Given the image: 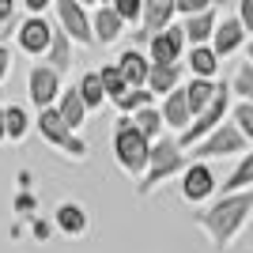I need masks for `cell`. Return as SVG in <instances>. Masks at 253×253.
Here are the masks:
<instances>
[{"label": "cell", "mask_w": 253, "mask_h": 253, "mask_svg": "<svg viewBox=\"0 0 253 253\" xmlns=\"http://www.w3.org/2000/svg\"><path fill=\"white\" fill-rule=\"evenodd\" d=\"M250 215H253V189L219 193L215 201L193 208V223L204 231V238L211 242V250H219V253L238 242V234L246 231Z\"/></svg>", "instance_id": "cell-1"}, {"label": "cell", "mask_w": 253, "mask_h": 253, "mask_svg": "<svg viewBox=\"0 0 253 253\" xmlns=\"http://www.w3.org/2000/svg\"><path fill=\"white\" fill-rule=\"evenodd\" d=\"M189 163H193V159H189V151L178 144V136H159L155 144H151L148 170H144V178L136 181V197H140V201H148V197L163 185V181L181 178Z\"/></svg>", "instance_id": "cell-2"}, {"label": "cell", "mask_w": 253, "mask_h": 253, "mask_svg": "<svg viewBox=\"0 0 253 253\" xmlns=\"http://www.w3.org/2000/svg\"><path fill=\"white\" fill-rule=\"evenodd\" d=\"M151 144H155V140H148L136 128L132 114H117V121H114V159L128 178H136V181L144 178L148 159H151Z\"/></svg>", "instance_id": "cell-3"}, {"label": "cell", "mask_w": 253, "mask_h": 253, "mask_svg": "<svg viewBox=\"0 0 253 253\" xmlns=\"http://www.w3.org/2000/svg\"><path fill=\"white\" fill-rule=\"evenodd\" d=\"M34 132H38L57 155L72 159V163H87V159H91V144H87L76 128H68V121L57 114V106L38 110V117H34Z\"/></svg>", "instance_id": "cell-4"}, {"label": "cell", "mask_w": 253, "mask_h": 253, "mask_svg": "<svg viewBox=\"0 0 253 253\" xmlns=\"http://www.w3.org/2000/svg\"><path fill=\"white\" fill-rule=\"evenodd\" d=\"M231 98H234V91H231V80H223L219 84V91H215V98H211L208 102V110H201V114L193 117V125L185 128V132H181L178 136V144L185 151L189 148H197V144H201L204 136H211V132H215V128L223 125V121H227V117H231Z\"/></svg>", "instance_id": "cell-5"}, {"label": "cell", "mask_w": 253, "mask_h": 253, "mask_svg": "<svg viewBox=\"0 0 253 253\" xmlns=\"http://www.w3.org/2000/svg\"><path fill=\"white\" fill-rule=\"evenodd\" d=\"M250 148L253 144L242 136V128L227 117L211 136H204L197 148H189V159H204V163H211V159H234V155H246Z\"/></svg>", "instance_id": "cell-6"}, {"label": "cell", "mask_w": 253, "mask_h": 253, "mask_svg": "<svg viewBox=\"0 0 253 253\" xmlns=\"http://www.w3.org/2000/svg\"><path fill=\"white\" fill-rule=\"evenodd\" d=\"M223 181L215 178V170H211V163H204V159H193L189 167H185V174L178 178V189H181V201L193 204V208H201L204 201H211L215 193H219Z\"/></svg>", "instance_id": "cell-7"}, {"label": "cell", "mask_w": 253, "mask_h": 253, "mask_svg": "<svg viewBox=\"0 0 253 253\" xmlns=\"http://www.w3.org/2000/svg\"><path fill=\"white\" fill-rule=\"evenodd\" d=\"M53 15H57V27H64L68 31V38H72L80 49H91L95 42V23H91V11L80 4V0H57L53 4Z\"/></svg>", "instance_id": "cell-8"}, {"label": "cell", "mask_w": 253, "mask_h": 253, "mask_svg": "<svg viewBox=\"0 0 253 253\" xmlns=\"http://www.w3.org/2000/svg\"><path fill=\"white\" fill-rule=\"evenodd\" d=\"M61 91H64V76L57 72V68H49L45 61H34L31 72H27V98H31L34 110H49V106H57Z\"/></svg>", "instance_id": "cell-9"}, {"label": "cell", "mask_w": 253, "mask_h": 253, "mask_svg": "<svg viewBox=\"0 0 253 253\" xmlns=\"http://www.w3.org/2000/svg\"><path fill=\"white\" fill-rule=\"evenodd\" d=\"M53 27L57 23H49L45 15H27L19 23V31H15V49L34 57V61H45V53L53 45Z\"/></svg>", "instance_id": "cell-10"}, {"label": "cell", "mask_w": 253, "mask_h": 253, "mask_svg": "<svg viewBox=\"0 0 253 253\" xmlns=\"http://www.w3.org/2000/svg\"><path fill=\"white\" fill-rule=\"evenodd\" d=\"M151 57V64H181L185 53H189V38H185V27L181 23H170L167 31L151 34V42L144 45Z\"/></svg>", "instance_id": "cell-11"}, {"label": "cell", "mask_w": 253, "mask_h": 253, "mask_svg": "<svg viewBox=\"0 0 253 253\" xmlns=\"http://www.w3.org/2000/svg\"><path fill=\"white\" fill-rule=\"evenodd\" d=\"M178 19V0H144V19H140V27L132 31V45H144L151 42V34L167 31L170 23Z\"/></svg>", "instance_id": "cell-12"}, {"label": "cell", "mask_w": 253, "mask_h": 253, "mask_svg": "<svg viewBox=\"0 0 253 253\" xmlns=\"http://www.w3.org/2000/svg\"><path fill=\"white\" fill-rule=\"evenodd\" d=\"M246 42H250V31L242 27V19H238V15H223L215 34H211V49L227 61V57H234L238 49H246Z\"/></svg>", "instance_id": "cell-13"}, {"label": "cell", "mask_w": 253, "mask_h": 253, "mask_svg": "<svg viewBox=\"0 0 253 253\" xmlns=\"http://www.w3.org/2000/svg\"><path fill=\"white\" fill-rule=\"evenodd\" d=\"M159 110H163V121L174 136H181L185 128L193 125V106H189V95H185V84L178 91H170L167 98H159Z\"/></svg>", "instance_id": "cell-14"}, {"label": "cell", "mask_w": 253, "mask_h": 253, "mask_svg": "<svg viewBox=\"0 0 253 253\" xmlns=\"http://www.w3.org/2000/svg\"><path fill=\"white\" fill-rule=\"evenodd\" d=\"M53 227L64 234V238H84L91 231V219H87V211L80 201H61L57 211H53Z\"/></svg>", "instance_id": "cell-15"}, {"label": "cell", "mask_w": 253, "mask_h": 253, "mask_svg": "<svg viewBox=\"0 0 253 253\" xmlns=\"http://www.w3.org/2000/svg\"><path fill=\"white\" fill-rule=\"evenodd\" d=\"M114 64L121 68V76L128 80V87H148V76H151V57H148V49L128 45V49L117 53Z\"/></svg>", "instance_id": "cell-16"}, {"label": "cell", "mask_w": 253, "mask_h": 253, "mask_svg": "<svg viewBox=\"0 0 253 253\" xmlns=\"http://www.w3.org/2000/svg\"><path fill=\"white\" fill-rule=\"evenodd\" d=\"M91 23H95V42L98 45H114L117 38L125 34V27H128V23L117 15L114 4H98V8L91 11Z\"/></svg>", "instance_id": "cell-17"}, {"label": "cell", "mask_w": 253, "mask_h": 253, "mask_svg": "<svg viewBox=\"0 0 253 253\" xmlns=\"http://www.w3.org/2000/svg\"><path fill=\"white\" fill-rule=\"evenodd\" d=\"M185 61L181 64H151V76H148V91L155 98H167L170 91H178L181 84H185Z\"/></svg>", "instance_id": "cell-18"}, {"label": "cell", "mask_w": 253, "mask_h": 253, "mask_svg": "<svg viewBox=\"0 0 253 253\" xmlns=\"http://www.w3.org/2000/svg\"><path fill=\"white\" fill-rule=\"evenodd\" d=\"M219 8H208V11H197V15H185L181 19V27H185V38H189V45H208L211 34H215V27H219Z\"/></svg>", "instance_id": "cell-19"}, {"label": "cell", "mask_w": 253, "mask_h": 253, "mask_svg": "<svg viewBox=\"0 0 253 253\" xmlns=\"http://www.w3.org/2000/svg\"><path fill=\"white\" fill-rule=\"evenodd\" d=\"M219 64L223 57L208 45H189V53H185V68H189V76H201V80H215L219 76Z\"/></svg>", "instance_id": "cell-20"}, {"label": "cell", "mask_w": 253, "mask_h": 253, "mask_svg": "<svg viewBox=\"0 0 253 253\" xmlns=\"http://www.w3.org/2000/svg\"><path fill=\"white\" fill-rule=\"evenodd\" d=\"M57 114H61L64 121H68V128H76V132L87 125V114H91V110H87V102H84V95H80V87H76V84L61 91V98H57Z\"/></svg>", "instance_id": "cell-21"}, {"label": "cell", "mask_w": 253, "mask_h": 253, "mask_svg": "<svg viewBox=\"0 0 253 253\" xmlns=\"http://www.w3.org/2000/svg\"><path fill=\"white\" fill-rule=\"evenodd\" d=\"M76 42L68 38V31L64 27H53V45H49V53H45V64L49 68H57L61 76H68L72 72V61H76Z\"/></svg>", "instance_id": "cell-22"}, {"label": "cell", "mask_w": 253, "mask_h": 253, "mask_svg": "<svg viewBox=\"0 0 253 253\" xmlns=\"http://www.w3.org/2000/svg\"><path fill=\"white\" fill-rule=\"evenodd\" d=\"M76 87H80V95H84V102H87V110H102L106 102H110V91H106V84H102V72H84L80 80H76Z\"/></svg>", "instance_id": "cell-23"}, {"label": "cell", "mask_w": 253, "mask_h": 253, "mask_svg": "<svg viewBox=\"0 0 253 253\" xmlns=\"http://www.w3.org/2000/svg\"><path fill=\"white\" fill-rule=\"evenodd\" d=\"M242 189H253V148L246 155H238L234 170L227 174V181L219 185V193H242Z\"/></svg>", "instance_id": "cell-24"}, {"label": "cell", "mask_w": 253, "mask_h": 253, "mask_svg": "<svg viewBox=\"0 0 253 253\" xmlns=\"http://www.w3.org/2000/svg\"><path fill=\"white\" fill-rule=\"evenodd\" d=\"M215 91H219V80H201V76H189V80H185V95H189L193 117L201 114V110H208V102L215 98Z\"/></svg>", "instance_id": "cell-25"}, {"label": "cell", "mask_w": 253, "mask_h": 253, "mask_svg": "<svg viewBox=\"0 0 253 253\" xmlns=\"http://www.w3.org/2000/svg\"><path fill=\"white\" fill-rule=\"evenodd\" d=\"M159 102L155 95H151L148 87H128V91H121L117 98H110V106H114L117 114H136V110H144V106Z\"/></svg>", "instance_id": "cell-26"}, {"label": "cell", "mask_w": 253, "mask_h": 253, "mask_svg": "<svg viewBox=\"0 0 253 253\" xmlns=\"http://www.w3.org/2000/svg\"><path fill=\"white\" fill-rule=\"evenodd\" d=\"M132 121H136V128H140L148 140H159V136H163V128H167V121H163V110H159L155 102L144 106V110H136V114H132Z\"/></svg>", "instance_id": "cell-27"}, {"label": "cell", "mask_w": 253, "mask_h": 253, "mask_svg": "<svg viewBox=\"0 0 253 253\" xmlns=\"http://www.w3.org/2000/svg\"><path fill=\"white\" fill-rule=\"evenodd\" d=\"M31 128H34V117L27 114L23 106L11 102V106H8V144H23Z\"/></svg>", "instance_id": "cell-28"}, {"label": "cell", "mask_w": 253, "mask_h": 253, "mask_svg": "<svg viewBox=\"0 0 253 253\" xmlns=\"http://www.w3.org/2000/svg\"><path fill=\"white\" fill-rule=\"evenodd\" d=\"M231 91H234V98H238V102H253V64H250V61H242L238 68H234Z\"/></svg>", "instance_id": "cell-29"}, {"label": "cell", "mask_w": 253, "mask_h": 253, "mask_svg": "<svg viewBox=\"0 0 253 253\" xmlns=\"http://www.w3.org/2000/svg\"><path fill=\"white\" fill-rule=\"evenodd\" d=\"M19 8H15V0H0V42H8L11 34L19 31Z\"/></svg>", "instance_id": "cell-30"}, {"label": "cell", "mask_w": 253, "mask_h": 253, "mask_svg": "<svg viewBox=\"0 0 253 253\" xmlns=\"http://www.w3.org/2000/svg\"><path fill=\"white\" fill-rule=\"evenodd\" d=\"M231 121L242 128V136L253 144V102H234L231 106Z\"/></svg>", "instance_id": "cell-31"}, {"label": "cell", "mask_w": 253, "mask_h": 253, "mask_svg": "<svg viewBox=\"0 0 253 253\" xmlns=\"http://www.w3.org/2000/svg\"><path fill=\"white\" fill-rule=\"evenodd\" d=\"M98 72H102V84H106V91H110V98H117L121 91H128V80L121 76V68H117V64H102Z\"/></svg>", "instance_id": "cell-32"}, {"label": "cell", "mask_w": 253, "mask_h": 253, "mask_svg": "<svg viewBox=\"0 0 253 253\" xmlns=\"http://www.w3.org/2000/svg\"><path fill=\"white\" fill-rule=\"evenodd\" d=\"M114 8L128 27H140V19H144V0H114Z\"/></svg>", "instance_id": "cell-33"}, {"label": "cell", "mask_w": 253, "mask_h": 253, "mask_svg": "<svg viewBox=\"0 0 253 253\" xmlns=\"http://www.w3.org/2000/svg\"><path fill=\"white\" fill-rule=\"evenodd\" d=\"M238 19H242V27L250 31V38H253V0H238V11H234Z\"/></svg>", "instance_id": "cell-34"}, {"label": "cell", "mask_w": 253, "mask_h": 253, "mask_svg": "<svg viewBox=\"0 0 253 253\" xmlns=\"http://www.w3.org/2000/svg\"><path fill=\"white\" fill-rule=\"evenodd\" d=\"M53 4H57V0H23V11H27V15H45Z\"/></svg>", "instance_id": "cell-35"}, {"label": "cell", "mask_w": 253, "mask_h": 253, "mask_svg": "<svg viewBox=\"0 0 253 253\" xmlns=\"http://www.w3.org/2000/svg\"><path fill=\"white\" fill-rule=\"evenodd\" d=\"M8 72H11V49H8V42H0V84L8 80Z\"/></svg>", "instance_id": "cell-36"}, {"label": "cell", "mask_w": 253, "mask_h": 253, "mask_svg": "<svg viewBox=\"0 0 253 253\" xmlns=\"http://www.w3.org/2000/svg\"><path fill=\"white\" fill-rule=\"evenodd\" d=\"M0 144H8V106H0Z\"/></svg>", "instance_id": "cell-37"}, {"label": "cell", "mask_w": 253, "mask_h": 253, "mask_svg": "<svg viewBox=\"0 0 253 253\" xmlns=\"http://www.w3.org/2000/svg\"><path fill=\"white\" fill-rule=\"evenodd\" d=\"M246 61L253 64V38H250V42H246Z\"/></svg>", "instance_id": "cell-38"}, {"label": "cell", "mask_w": 253, "mask_h": 253, "mask_svg": "<svg viewBox=\"0 0 253 253\" xmlns=\"http://www.w3.org/2000/svg\"><path fill=\"white\" fill-rule=\"evenodd\" d=\"M80 4H84V8H98V4H102V0H80Z\"/></svg>", "instance_id": "cell-39"}, {"label": "cell", "mask_w": 253, "mask_h": 253, "mask_svg": "<svg viewBox=\"0 0 253 253\" xmlns=\"http://www.w3.org/2000/svg\"><path fill=\"white\" fill-rule=\"evenodd\" d=\"M102 4H114V0H102Z\"/></svg>", "instance_id": "cell-40"}]
</instances>
